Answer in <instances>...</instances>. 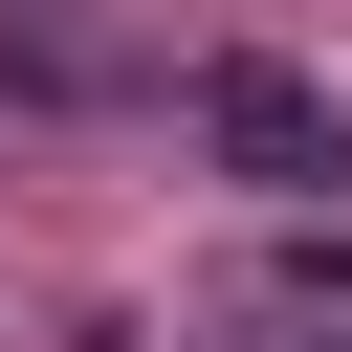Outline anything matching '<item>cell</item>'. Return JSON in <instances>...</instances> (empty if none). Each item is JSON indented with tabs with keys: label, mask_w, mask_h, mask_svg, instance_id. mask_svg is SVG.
Listing matches in <instances>:
<instances>
[{
	"label": "cell",
	"mask_w": 352,
	"mask_h": 352,
	"mask_svg": "<svg viewBox=\"0 0 352 352\" xmlns=\"http://www.w3.org/2000/svg\"><path fill=\"white\" fill-rule=\"evenodd\" d=\"M176 132H198L242 198H352V88H308V66H264V44H198V66H176Z\"/></svg>",
	"instance_id": "6da1fadb"
},
{
	"label": "cell",
	"mask_w": 352,
	"mask_h": 352,
	"mask_svg": "<svg viewBox=\"0 0 352 352\" xmlns=\"http://www.w3.org/2000/svg\"><path fill=\"white\" fill-rule=\"evenodd\" d=\"M242 308H264V330H308V352H352V220H286V242H242Z\"/></svg>",
	"instance_id": "7a4b0ae2"
}]
</instances>
